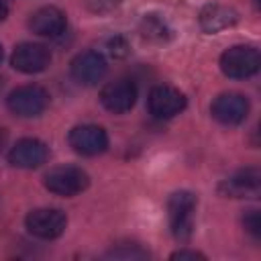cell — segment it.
I'll return each instance as SVG.
<instances>
[{"instance_id": "obj_1", "label": "cell", "mask_w": 261, "mask_h": 261, "mask_svg": "<svg viewBox=\"0 0 261 261\" xmlns=\"http://www.w3.org/2000/svg\"><path fill=\"white\" fill-rule=\"evenodd\" d=\"M196 196L188 190H179L169 196L167 200V218H169V228L175 241L186 243L192 237L194 228V212H196Z\"/></svg>"}, {"instance_id": "obj_2", "label": "cell", "mask_w": 261, "mask_h": 261, "mask_svg": "<svg viewBox=\"0 0 261 261\" xmlns=\"http://www.w3.org/2000/svg\"><path fill=\"white\" fill-rule=\"evenodd\" d=\"M259 65H261V55L255 47L249 45H234L220 55L222 73L234 80H245L255 75L259 71Z\"/></svg>"}, {"instance_id": "obj_3", "label": "cell", "mask_w": 261, "mask_h": 261, "mask_svg": "<svg viewBox=\"0 0 261 261\" xmlns=\"http://www.w3.org/2000/svg\"><path fill=\"white\" fill-rule=\"evenodd\" d=\"M6 106L12 114L22 116V118L39 116L49 106V94H47L45 88L35 86V84L20 86V88H16L8 94Z\"/></svg>"}, {"instance_id": "obj_4", "label": "cell", "mask_w": 261, "mask_h": 261, "mask_svg": "<svg viewBox=\"0 0 261 261\" xmlns=\"http://www.w3.org/2000/svg\"><path fill=\"white\" fill-rule=\"evenodd\" d=\"M90 184L88 173L82 167L75 165H59L47 171L45 175V188L57 196H75L80 192H84Z\"/></svg>"}, {"instance_id": "obj_5", "label": "cell", "mask_w": 261, "mask_h": 261, "mask_svg": "<svg viewBox=\"0 0 261 261\" xmlns=\"http://www.w3.org/2000/svg\"><path fill=\"white\" fill-rule=\"evenodd\" d=\"M24 224H27L29 232L35 234L37 239L51 241V239H57L63 234V230L67 226V216L57 208H37L27 214Z\"/></svg>"}, {"instance_id": "obj_6", "label": "cell", "mask_w": 261, "mask_h": 261, "mask_svg": "<svg viewBox=\"0 0 261 261\" xmlns=\"http://www.w3.org/2000/svg\"><path fill=\"white\" fill-rule=\"evenodd\" d=\"M67 141L71 145V149L80 155H100L106 151L108 147V135L102 126L98 124H77L69 130Z\"/></svg>"}, {"instance_id": "obj_7", "label": "cell", "mask_w": 261, "mask_h": 261, "mask_svg": "<svg viewBox=\"0 0 261 261\" xmlns=\"http://www.w3.org/2000/svg\"><path fill=\"white\" fill-rule=\"evenodd\" d=\"M106 59L98 51H82L71 59V77L82 86H94L106 75Z\"/></svg>"}, {"instance_id": "obj_8", "label": "cell", "mask_w": 261, "mask_h": 261, "mask_svg": "<svg viewBox=\"0 0 261 261\" xmlns=\"http://www.w3.org/2000/svg\"><path fill=\"white\" fill-rule=\"evenodd\" d=\"M10 63L20 73H39V71L47 69V65L51 63V53H49V49L45 45L20 43L12 51Z\"/></svg>"}, {"instance_id": "obj_9", "label": "cell", "mask_w": 261, "mask_h": 261, "mask_svg": "<svg viewBox=\"0 0 261 261\" xmlns=\"http://www.w3.org/2000/svg\"><path fill=\"white\" fill-rule=\"evenodd\" d=\"M49 157V149L39 139H20L8 151V161L20 169H35L41 167Z\"/></svg>"}, {"instance_id": "obj_10", "label": "cell", "mask_w": 261, "mask_h": 261, "mask_svg": "<svg viewBox=\"0 0 261 261\" xmlns=\"http://www.w3.org/2000/svg\"><path fill=\"white\" fill-rule=\"evenodd\" d=\"M147 104L155 118H171L186 108V96L171 86H157L151 90Z\"/></svg>"}, {"instance_id": "obj_11", "label": "cell", "mask_w": 261, "mask_h": 261, "mask_svg": "<svg viewBox=\"0 0 261 261\" xmlns=\"http://www.w3.org/2000/svg\"><path fill=\"white\" fill-rule=\"evenodd\" d=\"M212 116L226 126H234L241 124L247 118L249 112V102L243 94L237 92H228V94H220L214 102H212Z\"/></svg>"}, {"instance_id": "obj_12", "label": "cell", "mask_w": 261, "mask_h": 261, "mask_svg": "<svg viewBox=\"0 0 261 261\" xmlns=\"http://www.w3.org/2000/svg\"><path fill=\"white\" fill-rule=\"evenodd\" d=\"M135 100H137V88L130 80H114V82L106 84L100 92L102 106L114 114L130 110Z\"/></svg>"}, {"instance_id": "obj_13", "label": "cell", "mask_w": 261, "mask_h": 261, "mask_svg": "<svg viewBox=\"0 0 261 261\" xmlns=\"http://www.w3.org/2000/svg\"><path fill=\"white\" fill-rule=\"evenodd\" d=\"M261 190V175L257 167L241 169L220 184V194L228 198H257Z\"/></svg>"}, {"instance_id": "obj_14", "label": "cell", "mask_w": 261, "mask_h": 261, "mask_svg": "<svg viewBox=\"0 0 261 261\" xmlns=\"http://www.w3.org/2000/svg\"><path fill=\"white\" fill-rule=\"evenodd\" d=\"M29 27L35 35H41V37H59L65 27H67V20H65V14L55 8V6H43L39 10L33 12V16L29 18Z\"/></svg>"}, {"instance_id": "obj_15", "label": "cell", "mask_w": 261, "mask_h": 261, "mask_svg": "<svg viewBox=\"0 0 261 261\" xmlns=\"http://www.w3.org/2000/svg\"><path fill=\"white\" fill-rule=\"evenodd\" d=\"M198 20H200L202 31L214 35V33H220V31L232 27L239 20V14L230 6H224V4H208V6L202 8Z\"/></svg>"}, {"instance_id": "obj_16", "label": "cell", "mask_w": 261, "mask_h": 261, "mask_svg": "<svg viewBox=\"0 0 261 261\" xmlns=\"http://www.w3.org/2000/svg\"><path fill=\"white\" fill-rule=\"evenodd\" d=\"M139 31H141V37L149 43H165L171 37L167 22L163 18H159L157 14H145Z\"/></svg>"}, {"instance_id": "obj_17", "label": "cell", "mask_w": 261, "mask_h": 261, "mask_svg": "<svg viewBox=\"0 0 261 261\" xmlns=\"http://www.w3.org/2000/svg\"><path fill=\"white\" fill-rule=\"evenodd\" d=\"M108 259H147L149 253L145 249H141L139 245H122L118 249H112L110 253H106Z\"/></svg>"}, {"instance_id": "obj_18", "label": "cell", "mask_w": 261, "mask_h": 261, "mask_svg": "<svg viewBox=\"0 0 261 261\" xmlns=\"http://www.w3.org/2000/svg\"><path fill=\"white\" fill-rule=\"evenodd\" d=\"M243 226H245V230H247L251 237L259 239V234H261V220H259V212H257V210H249V212L243 216Z\"/></svg>"}, {"instance_id": "obj_19", "label": "cell", "mask_w": 261, "mask_h": 261, "mask_svg": "<svg viewBox=\"0 0 261 261\" xmlns=\"http://www.w3.org/2000/svg\"><path fill=\"white\" fill-rule=\"evenodd\" d=\"M108 51L114 57H124L128 53V45H126V41L122 37H114V39L108 41Z\"/></svg>"}, {"instance_id": "obj_20", "label": "cell", "mask_w": 261, "mask_h": 261, "mask_svg": "<svg viewBox=\"0 0 261 261\" xmlns=\"http://www.w3.org/2000/svg\"><path fill=\"white\" fill-rule=\"evenodd\" d=\"M171 259H204V255L198 251H177L171 255Z\"/></svg>"}, {"instance_id": "obj_21", "label": "cell", "mask_w": 261, "mask_h": 261, "mask_svg": "<svg viewBox=\"0 0 261 261\" xmlns=\"http://www.w3.org/2000/svg\"><path fill=\"white\" fill-rule=\"evenodd\" d=\"M6 14H8V6H6L4 0H0V22L6 18Z\"/></svg>"}, {"instance_id": "obj_22", "label": "cell", "mask_w": 261, "mask_h": 261, "mask_svg": "<svg viewBox=\"0 0 261 261\" xmlns=\"http://www.w3.org/2000/svg\"><path fill=\"white\" fill-rule=\"evenodd\" d=\"M4 143H6V130L0 126V149L4 147Z\"/></svg>"}, {"instance_id": "obj_23", "label": "cell", "mask_w": 261, "mask_h": 261, "mask_svg": "<svg viewBox=\"0 0 261 261\" xmlns=\"http://www.w3.org/2000/svg\"><path fill=\"white\" fill-rule=\"evenodd\" d=\"M2 55H4V53H2V45H0V61H2Z\"/></svg>"}]
</instances>
